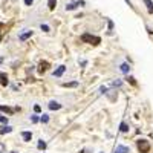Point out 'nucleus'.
I'll use <instances>...</instances> for the list:
<instances>
[{"label": "nucleus", "mask_w": 153, "mask_h": 153, "mask_svg": "<svg viewBox=\"0 0 153 153\" xmlns=\"http://www.w3.org/2000/svg\"><path fill=\"white\" fill-rule=\"evenodd\" d=\"M81 40H83L84 43L94 45V46H97V45H100V43H101V38H100V37H97V35H92V34H87V32L81 35Z\"/></svg>", "instance_id": "f257e3e1"}, {"label": "nucleus", "mask_w": 153, "mask_h": 153, "mask_svg": "<svg viewBox=\"0 0 153 153\" xmlns=\"http://www.w3.org/2000/svg\"><path fill=\"white\" fill-rule=\"evenodd\" d=\"M136 146H138L139 153H149L150 152V144H149L147 139H139V141L136 143Z\"/></svg>", "instance_id": "f03ea898"}, {"label": "nucleus", "mask_w": 153, "mask_h": 153, "mask_svg": "<svg viewBox=\"0 0 153 153\" xmlns=\"http://www.w3.org/2000/svg\"><path fill=\"white\" fill-rule=\"evenodd\" d=\"M20 110V107H16V109H12V107H8V106H0V112H5L8 115H12L14 112Z\"/></svg>", "instance_id": "7ed1b4c3"}, {"label": "nucleus", "mask_w": 153, "mask_h": 153, "mask_svg": "<svg viewBox=\"0 0 153 153\" xmlns=\"http://www.w3.org/2000/svg\"><path fill=\"white\" fill-rule=\"evenodd\" d=\"M0 84H2L3 87H6L9 84V80H8V75L5 72H0Z\"/></svg>", "instance_id": "20e7f679"}, {"label": "nucleus", "mask_w": 153, "mask_h": 153, "mask_svg": "<svg viewBox=\"0 0 153 153\" xmlns=\"http://www.w3.org/2000/svg\"><path fill=\"white\" fill-rule=\"evenodd\" d=\"M48 107H49L51 110H58V109H61V104L58 103V101L52 100V101H49V104H48Z\"/></svg>", "instance_id": "39448f33"}, {"label": "nucleus", "mask_w": 153, "mask_h": 153, "mask_svg": "<svg viewBox=\"0 0 153 153\" xmlns=\"http://www.w3.org/2000/svg\"><path fill=\"white\" fill-rule=\"evenodd\" d=\"M115 153H130V149L127 146L120 144V146H117V149H115Z\"/></svg>", "instance_id": "423d86ee"}, {"label": "nucleus", "mask_w": 153, "mask_h": 153, "mask_svg": "<svg viewBox=\"0 0 153 153\" xmlns=\"http://www.w3.org/2000/svg\"><path fill=\"white\" fill-rule=\"evenodd\" d=\"M32 34H34L32 31H26V32H23V34H20V35H19V40H20V42L28 40L29 37H32Z\"/></svg>", "instance_id": "0eeeda50"}, {"label": "nucleus", "mask_w": 153, "mask_h": 153, "mask_svg": "<svg viewBox=\"0 0 153 153\" xmlns=\"http://www.w3.org/2000/svg\"><path fill=\"white\" fill-rule=\"evenodd\" d=\"M12 132V127L5 124V126H0V135H5V133H11Z\"/></svg>", "instance_id": "6e6552de"}, {"label": "nucleus", "mask_w": 153, "mask_h": 153, "mask_svg": "<svg viewBox=\"0 0 153 153\" xmlns=\"http://www.w3.org/2000/svg\"><path fill=\"white\" fill-rule=\"evenodd\" d=\"M48 69H49V63H48V61H42L40 66H38V72L43 74V72H46Z\"/></svg>", "instance_id": "1a4fd4ad"}, {"label": "nucleus", "mask_w": 153, "mask_h": 153, "mask_svg": "<svg viewBox=\"0 0 153 153\" xmlns=\"http://www.w3.org/2000/svg\"><path fill=\"white\" fill-rule=\"evenodd\" d=\"M22 138L25 143H29L31 138H32V132H22Z\"/></svg>", "instance_id": "9d476101"}, {"label": "nucleus", "mask_w": 153, "mask_h": 153, "mask_svg": "<svg viewBox=\"0 0 153 153\" xmlns=\"http://www.w3.org/2000/svg\"><path fill=\"white\" fill-rule=\"evenodd\" d=\"M65 71H66V66H58V69L57 71H54V76H61L63 74H65Z\"/></svg>", "instance_id": "9b49d317"}, {"label": "nucleus", "mask_w": 153, "mask_h": 153, "mask_svg": "<svg viewBox=\"0 0 153 153\" xmlns=\"http://www.w3.org/2000/svg\"><path fill=\"white\" fill-rule=\"evenodd\" d=\"M120 71H121L123 74H129V72H130V66L127 65V63H121V66H120Z\"/></svg>", "instance_id": "f8f14e48"}, {"label": "nucleus", "mask_w": 153, "mask_h": 153, "mask_svg": "<svg viewBox=\"0 0 153 153\" xmlns=\"http://www.w3.org/2000/svg\"><path fill=\"white\" fill-rule=\"evenodd\" d=\"M143 2L146 3V6H147L150 14H153V2H152V0H143Z\"/></svg>", "instance_id": "ddd939ff"}, {"label": "nucleus", "mask_w": 153, "mask_h": 153, "mask_svg": "<svg viewBox=\"0 0 153 153\" xmlns=\"http://www.w3.org/2000/svg\"><path fill=\"white\" fill-rule=\"evenodd\" d=\"M80 5H84V2H80V3H69V5H66V9H68V11H72V9H75L76 6H80Z\"/></svg>", "instance_id": "4468645a"}, {"label": "nucleus", "mask_w": 153, "mask_h": 153, "mask_svg": "<svg viewBox=\"0 0 153 153\" xmlns=\"http://www.w3.org/2000/svg\"><path fill=\"white\" fill-rule=\"evenodd\" d=\"M120 130H121L123 133H127V132H129V126H127L126 123H121V124H120Z\"/></svg>", "instance_id": "2eb2a0df"}, {"label": "nucleus", "mask_w": 153, "mask_h": 153, "mask_svg": "<svg viewBox=\"0 0 153 153\" xmlns=\"http://www.w3.org/2000/svg\"><path fill=\"white\" fill-rule=\"evenodd\" d=\"M55 5H57V0H48V6H49L51 11L55 9Z\"/></svg>", "instance_id": "dca6fc26"}, {"label": "nucleus", "mask_w": 153, "mask_h": 153, "mask_svg": "<svg viewBox=\"0 0 153 153\" xmlns=\"http://www.w3.org/2000/svg\"><path fill=\"white\" fill-rule=\"evenodd\" d=\"M37 147H38V150H45V149H46V143L43 141V139H40V141H38V144H37Z\"/></svg>", "instance_id": "f3484780"}, {"label": "nucleus", "mask_w": 153, "mask_h": 153, "mask_svg": "<svg viewBox=\"0 0 153 153\" xmlns=\"http://www.w3.org/2000/svg\"><path fill=\"white\" fill-rule=\"evenodd\" d=\"M78 86V81H74V83H63V87H76Z\"/></svg>", "instance_id": "a211bd4d"}, {"label": "nucleus", "mask_w": 153, "mask_h": 153, "mask_svg": "<svg viewBox=\"0 0 153 153\" xmlns=\"http://www.w3.org/2000/svg\"><path fill=\"white\" fill-rule=\"evenodd\" d=\"M40 123H43V124H48L49 123V115H42V118H40Z\"/></svg>", "instance_id": "6ab92c4d"}, {"label": "nucleus", "mask_w": 153, "mask_h": 153, "mask_svg": "<svg viewBox=\"0 0 153 153\" xmlns=\"http://www.w3.org/2000/svg\"><path fill=\"white\" fill-rule=\"evenodd\" d=\"M0 123L8 124V117H5V115H0Z\"/></svg>", "instance_id": "aec40b11"}, {"label": "nucleus", "mask_w": 153, "mask_h": 153, "mask_svg": "<svg viewBox=\"0 0 153 153\" xmlns=\"http://www.w3.org/2000/svg\"><path fill=\"white\" fill-rule=\"evenodd\" d=\"M31 121H32V123H38V121H40L38 115H32V117H31Z\"/></svg>", "instance_id": "412c9836"}, {"label": "nucleus", "mask_w": 153, "mask_h": 153, "mask_svg": "<svg viewBox=\"0 0 153 153\" xmlns=\"http://www.w3.org/2000/svg\"><path fill=\"white\" fill-rule=\"evenodd\" d=\"M40 28H42V31H45V32H49V31H51V28L48 26V25H42Z\"/></svg>", "instance_id": "4be33fe9"}, {"label": "nucleus", "mask_w": 153, "mask_h": 153, "mask_svg": "<svg viewBox=\"0 0 153 153\" xmlns=\"http://www.w3.org/2000/svg\"><path fill=\"white\" fill-rule=\"evenodd\" d=\"M121 84H123V81H120V80H118V81H113V83H112V86H113V87H120Z\"/></svg>", "instance_id": "5701e85b"}, {"label": "nucleus", "mask_w": 153, "mask_h": 153, "mask_svg": "<svg viewBox=\"0 0 153 153\" xmlns=\"http://www.w3.org/2000/svg\"><path fill=\"white\" fill-rule=\"evenodd\" d=\"M34 110H35V113H40V112H42V107L38 106V104H35V106H34Z\"/></svg>", "instance_id": "b1692460"}, {"label": "nucleus", "mask_w": 153, "mask_h": 153, "mask_svg": "<svg viewBox=\"0 0 153 153\" xmlns=\"http://www.w3.org/2000/svg\"><path fill=\"white\" fill-rule=\"evenodd\" d=\"M100 92H101V94H106V92H107V87H106V86H101V87H100Z\"/></svg>", "instance_id": "393cba45"}, {"label": "nucleus", "mask_w": 153, "mask_h": 153, "mask_svg": "<svg viewBox=\"0 0 153 153\" xmlns=\"http://www.w3.org/2000/svg\"><path fill=\"white\" fill-rule=\"evenodd\" d=\"M129 81H130V84L136 86V81H135V78H133V76H129Z\"/></svg>", "instance_id": "a878e982"}, {"label": "nucleus", "mask_w": 153, "mask_h": 153, "mask_svg": "<svg viewBox=\"0 0 153 153\" xmlns=\"http://www.w3.org/2000/svg\"><path fill=\"white\" fill-rule=\"evenodd\" d=\"M32 3H34V0H25V5H26V6H29Z\"/></svg>", "instance_id": "bb28decb"}, {"label": "nucleus", "mask_w": 153, "mask_h": 153, "mask_svg": "<svg viewBox=\"0 0 153 153\" xmlns=\"http://www.w3.org/2000/svg\"><path fill=\"white\" fill-rule=\"evenodd\" d=\"M0 63H3V58L2 57H0Z\"/></svg>", "instance_id": "cd10ccee"}, {"label": "nucleus", "mask_w": 153, "mask_h": 153, "mask_svg": "<svg viewBox=\"0 0 153 153\" xmlns=\"http://www.w3.org/2000/svg\"><path fill=\"white\" fill-rule=\"evenodd\" d=\"M11 153H17V152H11Z\"/></svg>", "instance_id": "c85d7f7f"}, {"label": "nucleus", "mask_w": 153, "mask_h": 153, "mask_svg": "<svg viewBox=\"0 0 153 153\" xmlns=\"http://www.w3.org/2000/svg\"><path fill=\"white\" fill-rule=\"evenodd\" d=\"M100 153H104V152H100Z\"/></svg>", "instance_id": "c756f323"}, {"label": "nucleus", "mask_w": 153, "mask_h": 153, "mask_svg": "<svg viewBox=\"0 0 153 153\" xmlns=\"http://www.w3.org/2000/svg\"><path fill=\"white\" fill-rule=\"evenodd\" d=\"M0 153H2V152H0Z\"/></svg>", "instance_id": "7c9ffc66"}]
</instances>
